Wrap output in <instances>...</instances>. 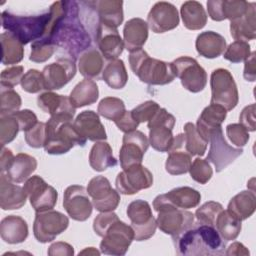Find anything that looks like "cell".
<instances>
[{
  "mask_svg": "<svg viewBox=\"0 0 256 256\" xmlns=\"http://www.w3.org/2000/svg\"><path fill=\"white\" fill-rule=\"evenodd\" d=\"M49 18V12L34 16H21L5 10L1 14V23L7 32L26 45L31 41L39 40L44 35Z\"/></svg>",
  "mask_w": 256,
  "mask_h": 256,
  "instance_id": "5",
  "label": "cell"
},
{
  "mask_svg": "<svg viewBox=\"0 0 256 256\" xmlns=\"http://www.w3.org/2000/svg\"><path fill=\"white\" fill-rule=\"evenodd\" d=\"M118 219L117 214H115L113 211L100 212V214H98L93 221V229L98 236L103 237L108 228Z\"/></svg>",
  "mask_w": 256,
  "mask_h": 256,
  "instance_id": "56",
  "label": "cell"
},
{
  "mask_svg": "<svg viewBox=\"0 0 256 256\" xmlns=\"http://www.w3.org/2000/svg\"><path fill=\"white\" fill-rule=\"evenodd\" d=\"M98 97V86L96 82L90 79L80 81L69 95V99L75 108L91 105L97 101Z\"/></svg>",
  "mask_w": 256,
  "mask_h": 256,
  "instance_id": "39",
  "label": "cell"
},
{
  "mask_svg": "<svg viewBox=\"0 0 256 256\" xmlns=\"http://www.w3.org/2000/svg\"><path fill=\"white\" fill-rule=\"evenodd\" d=\"M114 123L117 126V128L124 133H129V132L135 131L137 129L138 125L140 124L138 121L135 120L131 111H125V113Z\"/></svg>",
  "mask_w": 256,
  "mask_h": 256,
  "instance_id": "59",
  "label": "cell"
},
{
  "mask_svg": "<svg viewBox=\"0 0 256 256\" xmlns=\"http://www.w3.org/2000/svg\"><path fill=\"white\" fill-rule=\"evenodd\" d=\"M148 27L154 33H165L179 25L177 8L166 1L155 3L147 16Z\"/></svg>",
  "mask_w": 256,
  "mask_h": 256,
  "instance_id": "20",
  "label": "cell"
},
{
  "mask_svg": "<svg viewBox=\"0 0 256 256\" xmlns=\"http://www.w3.org/2000/svg\"><path fill=\"white\" fill-rule=\"evenodd\" d=\"M250 2L244 0H209L208 15L214 21L234 20L243 16L249 9Z\"/></svg>",
  "mask_w": 256,
  "mask_h": 256,
  "instance_id": "23",
  "label": "cell"
},
{
  "mask_svg": "<svg viewBox=\"0 0 256 256\" xmlns=\"http://www.w3.org/2000/svg\"><path fill=\"white\" fill-rule=\"evenodd\" d=\"M126 111L125 104L123 100L116 97H105L103 98L97 107V112L102 117L111 120L117 121Z\"/></svg>",
  "mask_w": 256,
  "mask_h": 256,
  "instance_id": "44",
  "label": "cell"
},
{
  "mask_svg": "<svg viewBox=\"0 0 256 256\" xmlns=\"http://www.w3.org/2000/svg\"><path fill=\"white\" fill-rule=\"evenodd\" d=\"M209 142L210 149L206 160L214 165L217 173L224 170L243 153L242 148H234L227 143L223 135L222 127L211 131Z\"/></svg>",
  "mask_w": 256,
  "mask_h": 256,
  "instance_id": "12",
  "label": "cell"
},
{
  "mask_svg": "<svg viewBox=\"0 0 256 256\" xmlns=\"http://www.w3.org/2000/svg\"><path fill=\"white\" fill-rule=\"evenodd\" d=\"M180 14L184 26L189 30H200L207 23V13L198 1H186L181 5Z\"/></svg>",
  "mask_w": 256,
  "mask_h": 256,
  "instance_id": "37",
  "label": "cell"
},
{
  "mask_svg": "<svg viewBox=\"0 0 256 256\" xmlns=\"http://www.w3.org/2000/svg\"><path fill=\"white\" fill-rule=\"evenodd\" d=\"M256 195L253 190H244L231 198L227 210L240 221L246 220L255 212Z\"/></svg>",
  "mask_w": 256,
  "mask_h": 256,
  "instance_id": "36",
  "label": "cell"
},
{
  "mask_svg": "<svg viewBox=\"0 0 256 256\" xmlns=\"http://www.w3.org/2000/svg\"><path fill=\"white\" fill-rule=\"evenodd\" d=\"M28 225L20 216L8 215L1 220L0 236L8 244L24 242L28 237Z\"/></svg>",
  "mask_w": 256,
  "mask_h": 256,
  "instance_id": "31",
  "label": "cell"
},
{
  "mask_svg": "<svg viewBox=\"0 0 256 256\" xmlns=\"http://www.w3.org/2000/svg\"><path fill=\"white\" fill-rule=\"evenodd\" d=\"M13 158H14V155H13L12 151L8 148L2 147L1 156H0V170H1V173H4L5 171H7L10 163L13 160Z\"/></svg>",
  "mask_w": 256,
  "mask_h": 256,
  "instance_id": "62",
  "label": "cell"
},
{
  "mask_svg": "<svg viewBox=\"0 0 256 256\" xmlns=\"http://www.w3.org/2000/svg\"><path fill=\"white\" fill-rule=\"evenodd\" d=\"M256 53L251 52L250 56L244 61V72L243 76L245 80L249 82H254L256 79V64H255Z\"/></svg>",
  "mask_w": 256,
  "mask_h": 256,
  "instance_id": "61",
  "label": "cell"
},
{
  "mask_svg": "<svg viewBox=\"0 0 256 256\" xmlns=\"http://www.w3.org/2000/svg\"><path fill=\"white\" fill-rule=\"evenodd\" d=\"M38 107L51 116L63 115L73 118L76 108L71 103L69 97L60 95L52 91H45L37 97Z\"/></svg>",
  "mask_w": 256,
  "mask_h": 256,
  "instance_id": "26",
  "label": "cell"
},
{
  "mask_svg": "<svg viewBox=\"0 0 256 256\" xmlns=\"http://www.w3.org/2000/svg\"><path fill=\"white\" fill-rule=\"evenodd\" d=\"M240 124L243 125L248 131H255V104L252 103L243 108L239 116Z\"/></svg>",
  "mask_w": 256,
  "mask_h": 256,
  "instance_id": "58",
  "label": "cell"
},
{
  "mask_svg": "<svg viewBox=\"0 0 256 256\" xmlns=\"http://www.w3.org/2000/svg\"><path fill=\"white\" fill-rule=\"evenodd\" d=\"M56 51V47L52 44L36 40L31 44V53L29 56L30 61L42 63L47 61Z\"/></svg>",
  "mask_w": 256,
  "mask_h": 256,
  "instance_id": "51",
  "label": "cell"
},
{
  "mask_svg": "<svg viewBox=\"0 0 256 256\" xmlns=\"http://www.w3.org/2000/svg\"><path fill=\"white\" fill-rule=\"evenodd\" d=\"M87 192L92 198L93 207L99 212L114 211L119 205V192L112 188L110 181L104 176L92 178L88 183Z\"/></svg>",
  "mask_w": 256,
  "mask_h": 256,
  "instance_id": "15",
  "label": "cell"
},
{
  "mask_svg": "<svg viewBox=\"0 0 256 256\" xmlns=\"http://www.w3.org/2000/svg\"><path fill=\"white\" fill-rule=\"evenodd\" d=\"M175 77H178L182 86L192 92L202 91L207 84V73L196 59L181 56L172 62Z\"/></svg>",
  "mask_w": 256,
  "mask_h": 256,
  "instance_id": "9",
  "label": "cell"
},
{
  "mask_svg": "<svg viewBox=\"0 0 256 256\" xmlns=\"http://www.w3.org/2000/svg\"><path fill=\"white\" fill-rule=\"evenodd\" d=\"M129 64L140 81L148 85H166L175 78L172 62L151 58L142 48L130 52Z\"/></svg>",
  "mask_w": 256,
  "mask_h": 256,
  "instance_id": "4",
  "label": "cell"
},
{
  "mask_svg": "<svg viewBox=\"0 0 256 256\" xmlns=\"http://www.w3.org/2000/svg\"><path fill=\"white\" fill-rule=\"evenodd\" d=\"M69 225V219L59 211L48 210L36 212L33 233L36 240L40 243L53 241L59 234L64 232Z\"/></svg>",
  "mask_w": 256,
  "mask_h": 256,
  "instance_id": "10",
  "label": "cell"
},
{
  "mask_svg": "<svg viewBox=\"0 0 256 256\" xmlns=\"http://www.w3.org/2000/svg\"><path fill=\"white\" fill-rule=\"evenodd\" d=\"M222 210L223 206L220 203L215 201H208L197 208L194 216L196 217L198 223L214 226L216 218Z\"/></svg>",
  "mask_w": 256,
  "mask_h": 256,
  "instance_id": "46",
  "label": "cell"
},
{
  "mask_svg": "<svg viewBox=\"0 0 256 256\" xmlns=\"http://www.w3.org/2000/svg\"><path fill=\"white\" fill-rule=\"evenodd\" d=\"M49 21L42 42L56 47L60 58L76 61L91 47L92 37L82 23L76 1H56L50 6Z\"/></svg>",
  "mask_w": 256,
  "mask_h": 256,
  "instance_id": "1",
  "label": "cell"
},
{
  "mask_svg": "<svg viewBox=\"0 0 256 256\" xmlns=\"http://www.w3.org/2000/svg\"><path fill=\"white\" fill-rule=\"evenodd\" d=\"M194 218V214L190 211L172 208L158 212L156 223L163 233L175 238L193 225Z\"/></svg>",
  "mask_w": 256,
  "mask_h": 256,
  "instance_id": "18",
  "label": "cell"
},
{
  "mask_svg": "<svg viewBox=\"0 0 256 256\" xmlns=\"http://www.w3.org/2000/svg\"><path fill=\"white\" fill-rule=\"evenodd\" d=\"M160 195L170 205L185 210L197 207L201 200L200 192L188 186L177 187Z\"/></svg>",
  "mask_w": 256,
  "mask_h": 256,
  "instance_id": "34",
  "label": "cell"
},
{
  "mask_svg": "<svg viewBox=\"0 0 256 256\" xmlns=\"http://www.w3.org/2000/svg\"><path fill=\"white\" fill-rule=\"evenodd\" d=\"M211 100L210 104L222 106L226 111L234 109L239 101V94L235 80L229 70L215 69L210 76Z\"/></svg>",
  "mask_w": 256,
  "mask_h": 256,
  "instance_id": "6",
  "label": "cell"
},
{
  "mask_svg": "<svg viewBox=\"0 0 256 256\" xmlns=\"http://www.w3.org/2000/svg\"><path fill=\"white\" fill-rule=\"evenodd\" d=\"M92 38L97 44L98 50L106 60L118 59L122 54L124 47V41L121 38L117 28H113L99 23Z\"/></svg>",
  "mask_w": 256,
  "mask_h": 256,
  "instance_id": "21",
  "label": "cell"
},
{
  "mask_svg": "<svg viewBox=\"0 0 256 256\" xmlns=\"http://www.w3.org/2000/svg\"><path fill=\"white\" fill-rule=\"evenodd\" d=\"M42 74L44 77L45 90H59L72 80L76 74L75 61L68 58L58 57L56 62L46 65Z\"/></svg>",
  "mask_w": 256,
  "mask_h": 256,
  "instance_id": "19",
  "label": "cell"
},
{
  "mask_svg": "<svg viewBox=\"0 0 256 256\" xmlns=\"http://www.w3.org/2000/svg\"><path fill=\"white\" fill-rule=\"evenodd\" d=\"M250 54L251 49L248 42L234 41L228 47H226L223 57L232 63H240L245 61Z\"/></svg>",
  "mask_w": 256,
  "mask_h": 256,
  "instance_id": "48",
  "label": "cell"
},
{
  "mask_svg": "<svg viewBox=\"0 0 256 256\" xmlns=\"http://www.w3.org/2000/svg\"><path fill=\"white\" fill-rule=\"evenodd\" d=\"M100 253L101 252L96 250L94 247H88V248L84 249L83 251L79 252V255H85V254H88V255H100Z\"/></svg>",
  "mask_w": 256,
  "mask_h": 256,
  "instance_id": "64",
  "label": "cell"
},
{
  "mask_svg": "<svg viewBox=\"0 0 256 256\" xmlns=\"http://www.w3.org/2000/svg\"><path fill=\"white\" fill-rule=\"evenodd\" d=\"M12 115L17 119L20 131L26 132L38 123L36 114L29 109L19 110V111L13 113Z\"/></svg>",
  "mask_w": 256,
  "mask_h": 256,
  "instance_id": "57",
  "label": "cell"
},
{
  "mask_svg": "<svg viewBox=\"0 0 256 256\" xmlns=\"http://www.w3.org/2000/svg\"><path fill=\"white\" fill-rule=\"evenodd\" d=\"M23 188L29 197L32 208L36 212L52 210L55 207L58 193L54 187L40 176H31L25 181Z\"/></svg>",
  "mask_w": 256,
  "mask_h": 256,
  "instance_id": "13",
  "label": "cell"
},
{
  "mask_svg": "<svg viewBox=\"0 0 256 256\" xmlns=\"http://www.w3.org/2000/svg\"><path fill=\"white\" fill-rule=\"evenodd\" d=\"M24 188L14 184L7 175L0 176V207L3 210H15L22 208L27 200Z\"/></svg>",
  "mask_w": 256,
  "mask_h": 256,
  "instance_id": "27",
  "label": "cell"
},
{
  "mask_svg": "<svg viewBox=\"0 0 256 256\" xmlns=\"http://www.w3.org/2000/svg\"><path fill=\"white\" fill-rule=\"evenodd\" d=\"M175 117L165 108H160L154 117L148 121L149 144L159 152H168L173 144V128Z\"/></svg>",
  "mask_w": 256,
  "mask_h": 256,
  "instance_id": "7",
  "label": "cell"
},
{
  "mask_svg": "<svg viewBox=\"0 0 256 256\" xmlns=\"http://www.w3.org/2000/svg\"><path fill=\"white\" fill-rule=\"evenodd\" d=\"M19 124L17 119L11 114V115H5L1 116L0 118V144L2 147H4L6 144L12 142L18 132Z\"/></svg>",
  "mask_w": 256,
  "mask_h": 256,
  "instance_id": "47",
  "label": "cell"
},
{
  "mask_svg": "<svg viewBox=\"0 0 256 256\" xmlns=\"http://www.w3.org/2000/svg\"><path fill=\"white\" fill-rule=\"evenodd\" d=\"M255 3H250L248 11L241 17L230 21V34L235 41L248 42L256 38Z\"/></svg>",
  "mask_w": 256,
  "mask_h": 256,
  "instance_id": "28",
  "label": "cell"
},
{
  "mask_svg": "<svg viewBox=\"0 0 256 256\" xmlns=\"http://www.w3.org/2000/svg\"><path fill=\"white\" fill-rule=\"evenodd\" d=\"M228 256H240V255H249V250L240 242L232 243L224 253Z\"/></svg>",
  "mask_w": 256,
  "mask_h": 256,
  "instance_id": "63",
  "label": "cell"
},
{
  "mask_svg": "<svg viewBox=\"0 0 256 256\" xmlns=\"http://www.w3.org/2000/svg\"><path fill=\"white\" fill-rule=\"evenodd\" d=\"M215 228L225 241L235 240L241 232V221L228 210H222L215 221Z\"/></svg>",
  "mask_w": 256,
  "mask_h": 256,
  "instance_id": "42",
  "label": "cell"
},
{
  "mask_svg": "<svg viewBox=\"0 0 256 256\" xmlns=\"http://www.w3.org/2000/svg\"><path fill=\"white\" fill-rule=\"evenodd\" d=\"M78 69L85 79L99 80L104 70V57L97 48L91 46L80 55Z\"/></svg>",
  "mask_w": 256,
  "mask_h": 256,
  "instance_id": "32",
  "label": "cell"
},
{
  "mask_svg": "<svg viewBox=\"0 0 256 256\" xmlns=\"http://www.w3.org/2000/svg\"><path fill=\"white\" fill-rule=\"evenodd\" d=\"M24 75V68L23 66H12L9 68L4 69L1 72L0 79H1V86L13 88L14 86L18 85L21 82V79Z\"/></svg>",
  "mask_w": 256,
  "mask_h": 256,
  "instance_id": "55",
  "label": "cell"
},
{
  "mask_svg": "<svg viewBox=\"0 0 256 256\" xmlns=\"http://www.w3.org/2000/svg\"><path fill=\"white\" fill-rule=\"evenodd\" d=\"M126 213L134 231V240H148L155 234L157 223L147 201L141 199L132 201L128 205Z\"/></svg>",
  "mask_w": 256,
  "mask_h": 256,
  "instance_id": "8",
  "label": "cell"
},
{
  "mask_svg": "<svg viewBox=\"0 0 256 256\" xmlns=\"http://www.w3.org/2000/svg\"><path fill=\"white\" fill-rule=\"evenodd\" d=\"M165 169L171 175H182L189 172L192 156L185 149V135L180 133L174 137L173 144L168 151Z\"/></svg>",
  "mask_w": 256,
  "mask_h": 256,
  "instance_id": "22",
  "label": "cell"
},
{
  "mask_svg": "<svg viewBox=\"0 0 256 256\" xmlns=\"http://www.w3.org/2000/svg\"><path fill=\"white\" fill-rule=\"evenodd\" d=\"M68 116H51L46 122V142L44 150L51 155H61L70 151L75 145L85 146V139Z\"/></svg>",
  "mask_w": 256,
  "mask_h": 256,
  "instance_id": "3",
  "label": "cell"
},
{
  "mask_svg": "<svg viewBox=\"0 0 256 256\" xmlns=\"http://www.w3.org/2000/svg\"><path fill=\"white\" fill-rule=\"evenodd\" d=\"M20 84L24 91L32 94L45 90L43 74L36 69H29L23 75Z\"/></svg>",
  "mask_w": 256,
  "mask_h": 256,
  "instance_id": "49",
  "label": "cell"
},
{
  "mask_svg": "<svg viewBox=\"0 0 256 256\" xmlns=\"http://www.w3.org/2000/svg\"><path fill=\"white\" fill-rule=\"evenodd\" d=\"M153 185V175L142 164L133 165L118 173L115 186L116 190L124 195H133L140 190L148 189Z\"/></svg>",
  "mask_w": 256,
  "mask_h": 256,
  "instance_id": "14",
  "label": "cell"
},
{
  "mask_svg": "<svg viewBox=\"0 0 256 256\" xmlns=\"http://www.w3.org/2000/svg\"><path fill=\"white\" fill-rule=\"evenodd\" d=\"M173 239L176 254L201 256L223 255L226 241L212 225L193 223V225Z\"/></svg>",
  "mask_w": 256,
  "mask_h": 256,
  "instance_id": "2",
  "label": "cell"
},
{
  "mask_svg": "<svg viewBox=\"0 0 256 256\" xmlns=\"http://www.w3.org/2000/svg\"><path fill=\"white\" fill-rule=\"evenodd\" d=\"M25 141L32 148L44 147L46 142V123L38 122L34 127L25 132Z\"/></svg>",
  "mask_w": 256,
  "mask_h": 256,
  "instance_id": "52",
  "label": "cell"
},
{
  "mask_svg": "<svg viewBox=\"0 0 256 256\" xmlns=\"http://www.w3.org/2000/svg\"><path fill=\"white\" fill-rule=\"evenodd\" d=\"M226 134L232 144L237 147H243L249 140L248 130L240 123H232L227 125Z\"/></svg>",
  "mask_w": 256,
  "mask_h": 256,
  "instance_id": "54",
  "label": "cell"
},
{
  "mask_svg": "<svg viewBox=\"0 0 256 256\" xmlns=\"http://www.w3.org/2000/svg\"><path fill=\"white\" fill-rule=\"evenodd\" d=\"M134 240L131 226L118 219L106 231L100 243V252L106 255L123 256Z\"/></svg>",
  "mask_w": 256,
  "mask_h": 256,
  "instance_id": "11",
  "label": "cell"
},
{
  "mask_svg": "<svg viewBox=\"0 0 256 256\" xmlns=\"http://www.w3.org/2000/svg\"><path fill=\"white\" fill-rule=\"evenodd\" d=\"M74 254L73 247L66 242H55L48 249L49 256H72Z\"/></svg>",
  "mask_w": 256,
  "mask_h": 256,
  "instance_id": "60",
  "label": "cell"
},
{
  "mask_svg": "<svg viewBox=\"0 0 256 256\" xmlns=\"http://www.w3.org/2000/svg\"><path fill=\"white\" fill-rule=\"evenodd\" d=\"M195 47L200 56L213 59L224 53L226 40L222 35L214 31H205L197 36Z\"/></svg>",
  "mask_w": 256,
  "mask_h": 256,
  "instance_id": "33",
  "label": "cell"
},
{
  "mask_svg": "<svg viewBox=\"0 0 256 256\" xmlns=\"http://www.w3.org/2000/svg\"><path fill=\"white\" fill-rule=\"evenodd\" d=\"M185 149L191 156H203L207 149L208 141H206L198 132L196 125L187 122L184 125Z\"/></svg>",
  "mask_w": 256,
  "mask_h": 256,
  "instance_id": "43",
  "label": "cell"
},
{
  "mask_svg": "<svg viewBox=\"0 0 256 256\" xmlns=\"http://www.w3.org/2000/svg\"><path fill=\"white\" fill-rule=\"evenodd\" d=\"M227 116V111L220 105L210 104L205 107L198 117L196 128L200 135L209 142V136L212 130L221 127Z\"/></svg>",
  "mask_w": 256,
  "mask_h": 256,
  "instance_id": "30",
  "label": "cell"
},
{
  "mask_svg": "<svg viewBox=\"0 0 256 256\" xmlns=\"http://www.w3.org/2000/svg\"><path fill=\"white\" fill-rule=\"evenodd\" d=\"M102 79L112 89H122L128 81V73L123 60H109L104 67Z\"/></svg>",
  "mask_w": 256,
  "mask_h": 256,
  "instance_id": "40",
  "label": "cell"
},
{
  "mask_svg": "<svg viewBox=\"0 0 256 256\" xmlns=\"http://www.w3.org/2000/svg\"><path fill=\"white\" fill-rule=\"evenodd\" d=\"M159 109H160V106L157 102L148 100L141 103L140 105L135 107L133 110H131V113L136 121H138L139 123H142V122L150 121L154 117V115L158 112Z\"/></svg>",
  "mask_w": 256,
  "mask_h": 256,
  "instance_id": "53",
  "label": "cell"
},
{
  "mask_svg": "<svg viewBox=\"0 0 256 256\" xmlns=\"http://www.w3.org/2000/svg\"><path fill=\"white\" fill-rule=\"evenodd\" d=\"M189 173L194 181L200 184H206L211 179L213 170L206 159L198 157L191 163Z\"/></svg>",
  "mask_w": 256,
  "mask_h": 256,
  "instance_id": "50",
  "label": "cell"
},
{
  "mask_svg": "<svg viewBox=\"0 0 256 256\" xmlns=\"http://www.w3.org/2000/svg\"><path fill=\"white\" fill-rule=\"evenodd\" d=\"M77 131L87 140L98 142L104 141L107 134L104 125L100 121L99 114L93 110L82 111L73 122Z\"/></svg>",
  "mask_w": 256,
  "mask_h": 256,
  "instance_id": "24",
  "label": "cell"
},
{
  "mask_svg": "<svg viewBox=\"0 0 256 256\" xmlns=\"http://www.w3.org/2000/svg\"><path fill=\"white\" fill-rule=\"evenodd\" d=\"M22 104L20 95L13 89L5 86L0 88V115H11L19 111Z\"/></svg>",
  "mask_w": 256,
  "mask_h": 256,
  "instance_id": "45",
  "label": "cell"
},
{
  "mask_svg": "<svg viewBox=\"0 0 256 256\" xmlns=\"http://www.w3.org/2000/svg\"><path fill=\"white\" fill-rule=\"evenodd\" d=\"M37 168V160L26 153H18L14 156L7 169L8 178L14 183H22L29 179Z\"/></svg>",
  "mask_w": 256,
  "mask_h": 256,
  "instance_id": "35",
  "label": "cell"
},
{
  "mask_svg": "<svg viewBox=\"0 0 256 256\" xmlns=\"http://www.w3.org/2000/svg\"><path fill=\"white\" fill-rule=\"evenodd\" d=\"M63 207L67 214L76 221H86L92 214L93 204L87 189L81 185H71L64 191Z\"/></svg>",
  "mask_w": 256,
  "mask_h": 256,
  "instance_id": "17",
  "label": "cell"
},
{
  "mask_svg": "<svg viewBox=\"0 0 256 256\" xmlns=\"http://www.w3.org/2000/svg\"><path fill=\"white\" fill-rule=\"evenodd\" d=\"M117 163L109 143L105 141L95 142L89 153V164L93 170L102 172L109 167H115Z\"/></svg>",
  "mask_w": 256,
  "mask_h": 256,
  "instance_id": "38",
  "label": "cell"
},
{
  "mask_svg": "<svg viewBox=\"0 0 256 256\" xmlns=\"http://www.w3.org/2000/svg\"><path fill=\"white\" fill-rule=\"evenodd\" d=\"M0 39L2 46V64L12 65L21 62L24 56V45L9 32H3Z\"/></svg>",
  "mask_w": 256,
  "mask_h": 256,
  "instance_id": "41",
  "label": "cell"
},
{
  "mask_svg": "<svg viewBox=\"0 0 256 256\" xmlns=\"http://www.w3.org/2000/svg\"><path fill=\"white\" fill-rule=\"evenodd\" d=\"M94 10L98 22L117 28L123 22V2L119 0H92L88 1Z\"/></svg>",
  "mask_w": 256,
  "mask_h": 256,
  "instance_id": "25",
  "label": "cell"
},
{
  "mask_svg": "<svg viewBox=\"0 0 256 256\" xmlns=\"http://www.w3.org/2000/svg\"><path fill=\"white\" fill-rule=\"evenodd\" d=\"M148 147L149 140L143 132L135 130L125 133L119 152L121 168L126 169L133 165L141 164L143 161V156Z\"/></svg>",
  "mask_w": 256,
  "mask_h": 256,
  "instance_id": "16",
  "label": "cell"
},
{
  "mask_svg": "<svg viewBox=\"0 0 256 256\" xmlns=\"http://www.w3.org/2000/svg\"><path fill=\"white\" fill-rule=\"evenodd\" d=\"M148 39V24L141 18L128 20L123 28L124 47L129 51L141 49Z\"/></svg>",
  "mask_w": 256,
  "mask_h": 256,
  "instance_id": "29",
  "label": "cell"
}]
</instances>
